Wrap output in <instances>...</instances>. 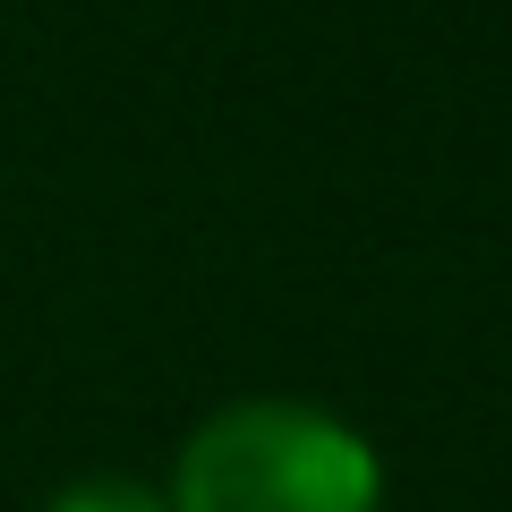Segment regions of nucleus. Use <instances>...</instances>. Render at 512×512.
Returning a JSON list of instances; mask_svg holds the SVG:
<instances>
[{
  "label": "nucleus",
  "mask_w": 512,
  "mask_h": 512,
  "mask_svg": "<svg viewBox=\"0 0 512 512\" xmlns=\"http://www.w3.org/2000/svg\"><path fill=\"white\" fill-rule=\"evenodd\" d=\"M43 512H171V504L146 487V478H120V470H103V478H77V487H60Z\"/></svg>",
  "instance_id": "f03ea898"
},
{
  "label": "nucleus",
  "mask_w": 512,
  "mask_h": 512,
  "mask_svg": "<svg viewBox=\"0 0 512 512\" xmlns=\"http://www.w3.org/2000/svg\"><path fill=\"white\" fill-rule=\"evenodd\" d=\"M171 512H384V461L316 402H231L188 427Z\"/></svg>",
  "instance_id": "f257e3e1"
}]
</instances>
